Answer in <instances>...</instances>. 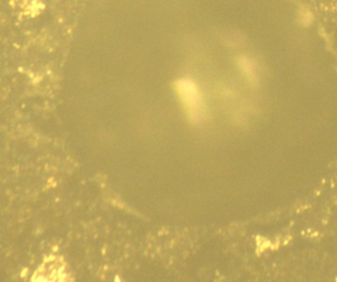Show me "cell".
Masks as SVG:
<instances>
[{
	"instance_id": "6da1fadb",
	"label": "cell",
	"mask_w": 337,
	"mask_h": 282,
	"mask_svg": "<svg viewBox=\"0 0 337 282\" xmlns=\"http://www.w3.org/2000/svg\"><path fill=\"white\" fill-rule=\"evenodd\" d=\"M178 94L188 117L193 122H199L204 114V103L197 85L190 79H179L175 82Z\"/></svg>"
}]
</instances>
